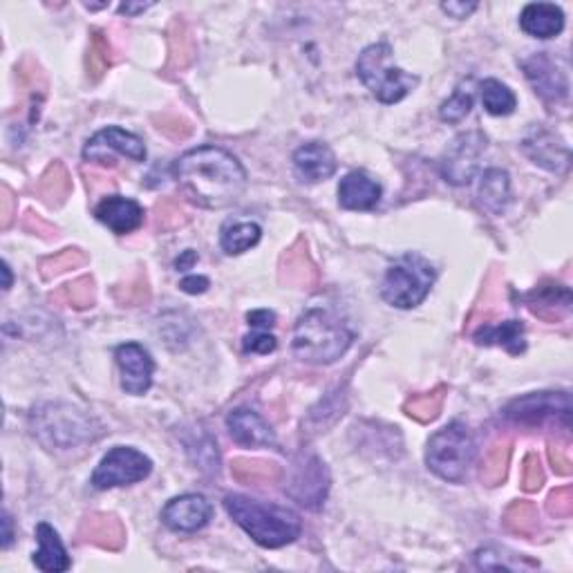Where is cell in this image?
I'll return each instance as SVG.
<instances>
[{
  "mask_svg": "<svg viewBox=\"0 0 573 573\" xmlns=\"http://www.w3.org/2000/svg\"><path fill=\"white\" fill-rule=\"evenodd\" d=\"M173 175L189 202L202 209H227L247 189L238 157L218 146H200L184 153L173 166Z\"/></svg>",
  "mask_w": 573,
  "mask_h": 573,
  "instance_id": "obj_1",
  "label": "cell"
},
{
  "mask_svg": "<svg viewBox=\"0 0 573 573\" xmlns=\"http://www.w3.org/2000/svg\"><path fill=\"white\" fill-rule=\"evenodd\" d=\"M224 509L240 529L265 549H280L300 535V520L294 511L276 504H262L244 495L224 497Z\"/></svg>",
  "mask_w": 573,
  "mask_h": 573,
  "instance_id": "obj_2",
  "label": "cell"
},
{
  "mask_svg": "<svg viewBox=\"0 0 573 573\" xmlns=\"http://www.w3.org/2000/svg\"><path fill=\"white\" fill-rule=\"evenodd\" d=\"M354 334L327 309H309L294 327V354L300 361L330 365L350 350Z\"/></svg>",
  "mask_w": 573,
  "mask_h": 573,
  "instance_id": "obj_3",
  "label": "cell"
},
{
  "mask_svg": "<svg viewBox=\"0 0 573 573\" xmlns=\"http://www.w3.org/2000/svg\"><path fill=\"white\" fill-rule=\"evenodd\" d=\"M34 439L48 450H70L101 437V426L70 403H43L30 415Z\"/></svg>",
  "mask_w": 573,
  "mask_h": 573,
  "instance_id": "obj_4",
  "label": "cell"
},
{
  "mask_svg": "<svg viewBox=\"0 0 573 573\" xmlns=\"http://www.w3.org/2000/svg\"><path fill=\"white\" fill-rule=\"evenodd\" d=\"M392 48L388 43H377L365 48L356 61V74L365 88L381 103H399L419 86V77L390 65Z\"/></svg>",
  "mask_w": 573,
  "mask_h": 573,
  "instance_id": "obj_5",
  "label": "cell"
},
{
  "mask_svg": "<svg viewBox=\"0 0 573 573\" xmlns=\"http://www.w3.org/2000/svg\"><path fill=\"white\" fill-rule=\"evenodd\" d=\"M475 459V439L464 424L453 421L437 430L428 441L426 464L432 473L450 484H462Z\"/></svg>",
  "mask_w": 573,
  "mask_h": 573,
  "instance_id": "obj_6",
  "label": "cell"
},
{
  "mask_svg": "<svg viewBox=\"0 0 573 573\" xmlns=\"http://www.w3.org/2000/svg\"><path fill=\"white\" fill-rule=\"evenodd\" d=\"M435 267L417 253L403 256L392 265L381 283V298L399 309H412L424 303L435 283Z\"/></svg>",
  "mask_w": 573,
  "mask_h": 573,
  "instance_id": "obj_7",
  "label": "cell"
},
{
  "mask_svg": "<svg viewBox=\"0 0 573 573\" xmlns=\"http://www.w3.org/2000/svg\"><path fill=\"white\" fill-rule=\"evenodd\" d=\"M153 471V462L139 453L137 448L130 446H117L112 448L108 455H103V459L97 466V471L92 473L90 484L97 488V491H108V488L117 486H133L137 482H144V479Z\"/></svg>",
  "mask_w": 573,
  "mask_h": 573,
  "instance_id": "obj_8",
  "label": "cell"
},
{
  "mask_svg": "<svg viewBox=\"0 0 573 573\" xmlns=\"http://www.w3.org/2000/svg\"><path fill=\"white\" fill-rule=\"evenodd\" d=\"M291 500L305 509L318 511L330 491V473L321 457L316 455H298L291 464V475L285 486Z\"/></svg>",
  "mask_w": 573,
  "mask_h": 573,
  "instance_id": "obj_9",
  "label": "cell"
},
{
  "mask_svg": "<svg viewBox=\"0 0 573 573\" xmlns=\"http://www.w3.org/2000/svg\"><path fill=\"white\" fill-rule=\"evenodd\" d=\"M504 417L520 426H542L547 421H567L571 424L569 392H533L511 401L504 408Z\"/></svg>",
  "mask_w": 573,
  "mask_h": 573,
  "instance_id": "obj_10",
  "label": "cell"
},
{
  "mask_svg": "<svg viewBox=\"0 0 573 573\" xmlns=\"http://www.w3.org/2000/svg\"><path fill=\"white\" fill-rule=\"evenodd\" d=\"M486 146L488 139L486 135L479 133V130L459 135L455 142L448 146L444 157H441V177L453 186L471 184L479 171V159H482Z\"/></svg>",
  "mask_w": 573,
  "mask_h": 573,
  "instance_id": "obj_11",
  "label": "cell"
},
{
  "mask_svg": "<svg viewBox=\"0 0 573 573\" xmlns=\"http://www.w3.org/2000/svg\"><path fill=\"white\" fill-rule=\"evenodd\" d=\"M115 153L126 155L133 162H146V146L142 139L117 126L103 128L95 137L88 139L86 148H83V159L103 168H112L117 166Z\"/></svg>",
  "mask_w": 573,
  "mask_h": 573,
  "instance_id": "obj_12",
  "label": "cell"
},
{
  "mask_svg": "<svg viewBox=\"0 0 573 573\" xmlns=\"http://www.w3.org/2000/svg\"><path fill=\"white\" fill-rule=\"evenodd\" d=\"M115 359L121 374V390L133 397H142L153 385L155 361L144 345L124 343L115 350Z\"/></svg>",
  "mask_w": 573,
  "mask_h": 573,
  "instance_id": "obj_13",
  "label": "cell"
},
{
  "mask_svg": "<svg viewBox=\"0 0 573 573\" xmlns=\"http://www.w3.org/2000/svg\"><path fill=\"white\" fill-rule=\"evenodd\" d=\"M526 79L544 101H562L569 95L567 74L558 68V63L547 52L533 54L522 63Z\"/></svg>",
  "mask_w": 573,
  "mask_h": 573,
  "instance_id": "obj_14",
  "label": "cell"
},
{
  "mask_svg": "<svg viewBox=\"0 0 573 573\" xmlns=\"http://www.w3.org/2000/svg\"><path fill=\"white\" fill-rule=\"evenodd\" d=\"M213 506L204 495H182L168 502L162 511V522L175 533H195L209 524Z\"/></svg>",
  "mask_w": 573,
  "mask_h": 573,
  "instance_id": "obj_15",
  "label": "cell"
},
{
  "mask_svg": "<svg viewBox=\"0 0 573 573\" xmlns=\"http://www.w3.org/2000/svg\"><path fill=\"white\" fill-rule=\"evenodd\" d=\"M144 215L146 213L142 209V204L121 195L103 197L95 209V218L101 224H106V227L112 233H117V236H126V233L137 231L144 224Z\"/></svg>",
  "mask_w": 573,
  "mask_h": 573,
  "instance_id": "obj_16",
  "label": "cell"
},
{
  "mask_svg": "<svg viewBox=\"0 0 573 573\" xmlns=\"http://www.w3.org/2000/svg\"><path fill=\"white\" fill-rule=\"evenodd\" d=\"M227 428L233 441L244 448H271L276 446V432L262 419L258 412L249 408H238L229 412Z\"/></svg>",
  "mask_w": 573,
  "mask_h": 573,
  "instance_id": "obj_17",
  "label": "cell"
},
{
  "mask_svg": "<svg viewBox=\"0 0 573 573\" xmlns=\"http://www.w3.org/2000/svg\"><path fill=\"white\" fill-rule=\"evenodd\" d=\"M336 166V155L332 153V148L323 142L303 144L294 153L296 175L309 184L330 180L336 173Z\"/></svg>",
  "mask_w": 573,
  "mask_h": 573,
  "instance_id": "obj_18",
  "label": "cell"
},
{
  "mask_svg": "<svg viewBox=\"0 0 573 573\" xmlns=\"http://www.w3.org/2000/svg\"><path fill=\"white\" fill-rule=\"evenodd\" d=\"M381 184L368 173L352 171L338 184V204L347 211H370L381 202Z\"/></svg>",
  "mask_w": 573,
  "mask_h": 573,
  "instance_id": "obj_19",
  "label": "cell"
},
{
  "mask_svg": "<svg viewBox=\"0 0 573 573\" xmlns=\"http://www.w3.org/2000/svg\"><path fill=\"white\" fill-rule=\"evenodd\" d=\"M522 148L533 164L547 168V171L560 173L569 166V148L549 130H533L522 142Z\"/></svg>",
  "mask_w": 573,
  "mask_h": 573,
  "instance_id": "obj_20",
  "label": "cell"
},
{
  "mask_svg": "<svg viewBox=\"0 0 573 573\" xmlns=\"http://www.w3.org/2000/svg\"><path fill=\"white\" fill-rule=\"evenodd\" d=\"M520 27L533 39H553L565 27V12L551 3H531L522 9Z\"/></svg>",
  "mask_w": 573,
  "mask_h": 573,
  "instance_id": "obj_21",
  "label": "cell"
},
{
  "mask_svg": "<svg viewBox=\"0 0 573 573\" xmlns=\"http://www.w3.org/2000/svg\"><path fill=\"white\" fill-rule=\"evenodd\" d=\"M526 305H529L535 316L544 318V321H558V318L569 314L571 291L565 285H556L547 280V283H542L526 296Z\"/></svg>",
  "mask_w": 573,
  "mask_h": 573,
  "instance_id": "obj_22",
  "label": "cell"
},
{
  "mask_svg": "<svg viewBox=\"0 0 573 573\" xmlns=\"http://www.w3.org/2000/svg\"><path fill=\"white\" fill-rule=\"evenodd\" d=\"M79 538L81 542H92L101 549L119 551L126 542V529H124V524L115 518V515L95 513L83 520Z\"/></svg>",
  "mask_w": 573,
  "mask_h": 573,
  "instance_id": "obj_23",
  "label": "cell"
},
{
  "mask_svg": "<svg viewBox=\"0 0 573 573\" xmlns=\"http://www.w3.org/2000/svg\"><path fill=\"white\" fill-rule=\"evenodd\" d=\"M36 540H39V551L34 553V565L45 573H61L68 571L72 567V562L68 558V551H65L63 542L56 533L54 526L48 522H41L36 526Z\"/></svg>",
  "mask_w": 573,
  "mask_h": 573,
  "instance_id": "obj_24",
  "label": "cell"
},
{
  "mask_svg": "<svg viewBox=\"0 0 573 573\" xmlns=\"http://www.w3.org/2000/svg\"><path fill=\"white\" fill-rule=\"evenodd\" d=\"M280 278H283V283L305 289H312L318 283L316 265L312 258H309L307 244L303 240H298L283 256V262H280Z\"/></svg>",
  "mask_w": 573,
  "mask_h": 573,
  "instance_id": "obj_25",
  "label": "cell"
},
{
  "mask_svg": "<svg viewBox=\"0 0 573 573\" xmlns=\"http://www.w3.org/2000/svg\"><path fill=\"white\" fill-rule=\"evenodd\" d=\"M477 200L484 211L491 215H502L506 204L511 200L509 173L500 171V168H488V171H484L482 180H479Z\"/></svg>",
  "mask_w": 573,
  "mask_h": 573,
  "instance_id": "obj_26",
  "label": "cell"
},
{
  "mask_svg": "<svg viewBox=\"0 0 573 573\" xmlns=\"http://www.w3.org/2000/svg\"><path fill=\"white\" fill-rule=\"evenodd\" d=\"M475 341L479 345H497L506 352L518 356L526 350L524 325L520 321H504L500 325H484L475 332Z\"/></svg>",
  "mask_w": 573,
  "mask_h": 573,
  "instance_id": "obj_27",
  "label": "cell"
},
{
  "mask_svg": "<svg viewBox=\"0 0 573 573\" xmlns=\"http://www.w3.org/2000/svg\"><path fill=\"white\" fill-rule=\"evenodd\" d=\"M262 238V229L256 222H229L222 227L220 244L227 256H240V253L256 247Z\"/></svg>",
  "mask_w": 573,
  "mask_h": 573,
  "instance_id": "obj_28",
  "label": "cell"
},
{
  "mask_svg": "<svg viewBox=\"0 0 573 573\" xmlns=\"http://www.w3.org/2000/svg\"><path fill=\"white\" fill-rule=\"evenodd\" d=\"M479 90H482V103L488 115L506 117L511 115L515 106H518V99H515L513 90L509 86H504L502 81L486 79L482 86H479Z\"/></svg>",
  "mask_w": 573,
  "mask_h": 573,
  "instance_id": "obj_29",
  "label": "cell"
},
{
  "mask_svg": "<svg viewBox=\"0 0 573 573\" xmlns=\"http://www.w3.org/2000/svg\"><path fill=\"white\" fill-rule=\"evenodd\" d=\"M504 526L522 538H533L540 529L538 509L531 502H513L504 513Z\"/></svg>",
  "mask_w": 573,
  "mask_h": 573,
  "instance_id": "obj_30",
  "label": "cell"
},
{
  "mask_svg": "<svg viewBox=\"0 0 573 573\" xmlns=\"http://www.w3.org/2000/svg\"><path fill=\"white\" fill-rule=\"evenodd\" d=\"M72 189V180L68 171H65L63 164H52L45 175L36 184V191L48 204H61L65 197H68Z\"/></svg>",
  "mask_w": 573,
  "mask_h": 573,
  "instance_id": "obj_31",
  "label": "cell"
},
{
  "mask_svg": "<svg viewBox=\"0 0 573 573\" xmlns=\"http://www.w3.org/2000/svg\"><path fill=\"white\" fill-rule=\"evenodd\" d=\"M231 475L242 484L278 482L280 468L271 462H258V459H236L231 464Z\"/></svg>",
  "mask_w": 573,
  "mask_h": 573,
  "instance_id": "obj_32",
  "label": "cell"
},
{
  "mask_svg": "<svg viewBox=\"0 0 573 573\" xmlns=\"http://www.w3.org/2000/svg\"><path fill=\"white\" fill-rule=\"evenodd\" d=\"M444 399H446V385H439V388H435L432 392L410 397L403 408H406V412L412 419L421 421V424H428V421L439 417L441 406H444Z\"/></svg>",
  "mask_w": 573,
  "mask_h": 573,
  "instance_id": "obj_33",
  "label": "cell"
},
{
  "mask_svg": "<svg viewBox=\"0 0 573 573\" xmlns=\"http://www.w3.org/2000/svg\"><path fill=\"white\" fill-rule=\"evenodd\" d=\"M509 459H511L509 441H497V444H493L491 450H488L486 457H484L482 471H479L482 482L488 486H495V484L504 482L506 468H509Z\"/></svg>",
  "mask_w": 573,
  "mask_h": 573,
  "instance_id": "obj_34",
  "label": "cell"
},
{
  "mask_svg": "<svg viewBox=\"0 0 573 573\" xmlns=\"http://www.w3.org/2000/svg\"><path fill=\"white\" fill-rule=\"evenodd\" d=\"M110 68V43L101 32H95L88 48V77L99 81Z\"/></svg>",
  "mask_w": 573,
  "mask_h": 573,
  "instance_id": "obj_35",
  "label": "cell"
},
{
  "mask_svg": "<svg viewBox=\"0 0 573 573\" xmlns=\"http://www.w3.org/2000/svg\"><path fill=\"white\" fill-rule=\"evenodd\" d=\"M471 110H473V92L464 86H459L453 97L441 103L439 117L441 121H448V124H459V121L468 117V112Z\"/></svg>",
  "mask_w": 573,
  "mask_h": 573,
  "instance_id": "obj_36",
  "label": "cell"
},
{
  "mask_svg": "<svg viewBox=\"0 0 573 573\" xmlns=\"http://www.w3.org/2000/svg\"><path fill=\"white\" fill-rule=\"evenodd\" d=\"M56 298L63 300V303L70 307L86 309L95 303V283H92V278H79L74 280V283L65 285L59 294H56Z\"/></svg>",
  "mask_w": 573,
  "mask_h": 573,
  "instance_id": "obj_37",
  "label": "cell"
},
{
  "mask_svg": "<svg viewBox=\"0 0 573 573\" xmlns=\"http://www.w3.org/2000/svg\"><path fill=\"white\" fill-rule=\"evenodd\" d=\"M86 262H88V258L83 256L79 249H65L63 253H59V256H54V258H48V260L41 262V276L45 280H50L54 276L65 274V271H68V269L86 265Z\"/></svg>",
  "mask_w": 573,
  "mask_h": 573,
  "instance_id": "obj_38",
  "label": "cell"
},
{
  "mask_svg": "<svg viewBox=\"0 0 573 573\" xmlns=\"http://www.w3.org/2000/svg\"><path fill=\"white\" fill-rule=\"evenodd\" d=\"M157 218H155V227L159 231H168V229H175L180 227V224L186 222V215L180 209V204L173 202V200H162L157 204Z\"/></svg>",
  "mask_w": 573,
  "mask_h": 573,
  "instance_id": "obj_39",
  "label": "cell"
},
{
  "mask_svg": "<svg viewBox=\"0 0 573 573\" xmlns=\"http://www.w3.org/2000/svg\"><path fill=\"white\" fill-rule=\"evenodd\" d=\"M542 484H544V471L540 459L535 453H529L522 462V488L526 493H533L538 491Z\"/></svg>",
  "mask_w": 573,
  "mask_h": 573,
  "instance_id": "obj_40",
  "label": "cell"
},
{
  "mask_svg": "<svg viewBox=\"0 0 573 573\" xmlns=\"http://www.w3.org/2000/svg\"><path fill=\"white\" fill-rule=\"evenodd\" d=\"M547 509L551 515H556V518H569L573 513V488L571 486L556 488V491L549 495Z\"/></svg>",
  "mask_w": 573,
  "mask_h": 573,
  "instance_id": "obj_41",
  "label": "cell"
},
{
  "mask_svg": "<svg viewBox=\"0 0 573 573\" xmlns=\"http://www.w3.org/2000/svg\"><path fill=\"white\" fill-rule=\"evenodd\" d=\"M276 347H278L276 336H271L267 332L249 334V336H244V341H242V350L251 352V354H271Z\"/></svg>",
  "mask_w": 573,
  "mask_h": 573,
  "instance_id": "obj_42",
  "label": "cell"
},
{
  "mask_svg": "<svg viewBox=\"0 0 573 573\" xmlns=\"http://www.w3.org/2000/svg\"><path fill=\"white\" fill-rule=\"evenodd\" d=\"M549 462L553 464V471L560 475H571V459L567 455V448H560L556 444L549 446Z\"/></svg>",
  "mask_w": 573,
  "mask_h": 573,
  "instance_id": "obj_43",
  "label": "cell"
},
{
  "mask_svg": "<svg viewBox=\"0 0 573 573\" xmlns=\"http://www.w3.org/2000/svg\"><path fill=\"white\" fill-rule=\"evenodd\" d=\"M441 9H444L448 16L457 18V21H464V18L475 12L477 3H441Z\"/></svg>",
  "mask_w": 573,
  "mask_h": 573,
  "instance_id": "obj_44",
  "label": "cell"
},
{
  "mask_svg": "<svg viewBox=\"0 0 573 573\" xmlns=\"http://www.w3.org/2000/svg\"><path fill=\"white\" fill-rule=\"evenodd\" d=\"M247 321L251 327H260V330H269V327L276 325V314L269 312V309H258V312H251L247 316Z\"/></svg>",
  "mask_w": 573,
  "mask_h": 573,
  "instance_id": "obj_45",
  "label": "cell"
},
{
  "mask_svg": "<svg viewBox=\"0 0 573 573\" xmlns=\"http://www.w3.org/2000/svg\"><path fill=\"white\" fill-rule=\"evenodd\" d=\"M180 289L186 291V294H204V291L209 289V278H204V276H189V278L182 280Z\"/></svg>",
  "mask_w": 573,
  "mask_h": 573,
  "instance_id": "obj_46",
  "label": "cell"
},
{
  "mask_svg": "<svg viewBox=\"0 0 573 573\" xmlns=\"http://www.w3.org/2000/svg\"><path fill=\"white\" fill-rule=\"evenodd\" d=\"M195 262H197V253L189 249V251H184L182 256L175 260V269H177V271H186V269H191V267L195 265Z\"/></svg>",
  "mask_w": 573,
  "mask_h": 573,
  "instance_id": "obj_47",
  "label": "cell"
},
{
  "mask_svg": "<svg viewBox=\"0 0 573 573\" xmlns=\"http://www.w3.org/2000/svg\"><path fill=\"white\" fill-rule=\"evenodd\" d=\"M148 7H153V3H124L119 5V14H126V16H135V14H142L146 12Z\"/></svg>",
  "mask_w": 573,
  "mask_h": 573,
  "instance_id": "obj_48",
  "label": "cell"
},
{
  "mask_svg": "<svg viewBox=\"0 0 573 573\" xmlns=\"http://www.w3.org/2000/svg\"><path fill=\"white\" fill-rule=\"evenodd\" d=\"M3 526H5V533H3V549H9V544H12V538H14V531H12V518H9V513H3Z\"/></svg>",
  "mask_w": 573,
  "mask_h": 573,
  "instance_id": "obj_49",
  "label": "cell"
},
{
  "mask_svg": "<svg viewBox=\"0 0 573 573\" xmlns=\"http://www.w3.org/2000/svg\"><path fill=\"white\" fill-rule=\"evenodd\" d=\"M9 218H12V195L3 189V227H9Z\"/></svg>",
  "mask_w": 573,
  "mask_h": 573,
  "instance_id": "obj_50",
  "label": "cell"
},
{
  "mask_svg": "<svg viewBox=\"0 0 573 573\" xmlns=\"http://www.w3.org/2000/svg\"><path fill=\"white\" fill-rule=\"evenodd\" d=\"M3 274H5V285H3V287L9 289V285H12V274H9V265H7V262L3 265Z\"/></svg>",
  "mask_w": 573,
  "mask_h": 573,
  "instance_id": "obj_51",
  "label": "cell"
}]
</instances>
